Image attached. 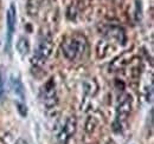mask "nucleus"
<instances>
[{"label":"nucleus","instance_id":"obj_8","mask_svg":"<svg viewBox=\"0 0 154 144\" xmlns=\"http://www.w3.org/2000/svg\"><path fill=\"white\" fill-rule=\"evenodd\" d=\"M129 63H131V53L129 52H125L123 54H121L120 57H117L115 60L112 62V64L109 65V70H112V71L121 70L126 65H128Z\"/></svg>","mask_w":154,"mask_h":144},{"label":"nucleus","instance_id":"obj_9","mask_svg":"<svg viewBox=\"0 0 154 144\" xmlns=\"http://www.w3.org/2000/svg\"><path fill=\"white\" fill-rule=\"evenodd\" d=\"M103 33L108 37V38H116L122 44H125V41H126L125 31L121 27H119V26H107L106 27V31Z\"/></svg>","mask_w":154,"mask_h":144},{"label":"nucleus","instance_id":"obj_6","mask_svg":"<svg viewBox=\"0 0 154 144\" xmlns=\"http://www.w3.org/2000/svg\"><path fill=\"white\" fill-rule=\"evenodd\" d=\"M132 106H133V103H132V97L129 94L125 96V98L119 103V106H117V111H116V122L121 125L125 121H127V118L129 117L131 115V111H132Z\"/></svg>","mask_w":154,"mask_h":144},{"label":"nucleus","instance_id":"obj_4","mask_svg":"<svg viewBox=\"0 0 154 144\" xmlns=\"http://www.w3.org/2000/svg\"><path fill=\"white\" fill-rule=\"evenodd\" d=\"M16 20H17V11H16V6L14 4H11L8 10H7V14H6V25H7V34H6V46L5 49L7 51H10L11 49V44H12V36L13 32L16 30Z\"/></svg>","mask_w":154,"mask_h":144},{"label":"nucleus","instance_id":"obj_12","mask_svg":"<svg viewBox=\"0 0 154 144\" xmlns=\"http://www.w3.org/2000/svg\"><path fill=\"white\" fill-rule=\"evenodd\" d=\"M39 11V2L38 0H29L27 2V13L31 17H36Z\"/></svg>","mask_w":154,"mask_h":144},{"label":"nucleus","instance_id":"obj_16","mask_svg":"<svg viewBox=\"0 0 154 144\" xmlns=\"http://www.w3.org/2000/svg\"><path fill=\"white\" fill-rule=\"evenodd\" d=\"M4 94H5V82H4V76L0 72V102L4 98Z\"/></svg>","mask_w":154,"mask_h":144},{"label":"nucleus","instance_id":"obj_17","mask_svg":"<svg viewBox=\"0 0 154 144\" xmlns=\"http://www.w3.org/2000/svg\"><path fill=\"white\" fill-rule=\"evenodd\" d=\"M14 144H27V142H26L25 140H23V138H19L18 141H16V143Z\"/></svg>","mask_w":154,"mask_h":144},{"label":"nucleus","instance_id":"obj_2","mask_svg":"<svg viewBox=\"0 0 154 144\" xmlns=\"http://www.w3.org/2000/svg\"><path fill=\"white\" fill-rule=\"evenodd\" d=\"M52 38L50 33H42V36L39 38V43L38 46H37V50L35 52V56L32 58V63L35 65H43L46 59L50 57V54L52 52Z\"/></svg>","mask_w":154,"mask_h":144},{"label":"nucleus","instance_id":"obj_15","mask_svg":"<svg viewBox=\"0 0 154 144\" xmlns=\"http://www.w3.org/2000/svg\"><path fill=\"white\" fill-rule=\"evenodd\" d=\"M16 106H17V110H18L21 117L27 116V108H26L25 102H16Z\"/></svg>","mask_w":154,"mask_h":144},{"label":"nucleus","instance_id":"obj_1","mask_svg":"<svg viewBox=\"0 0 154 144\" xmlns=\"http://www.w3.org/2000/svg\"><path fill=\"white\" fill-rule=\"evenodd\" d=\"M87 49V39L85 37L76 33L68 37L62 43V52L64 57L69 60H75L78 57L83 56Z\"/></svg>","mask_w":154,"mask_h":144},{"label":"nucleus","instance_id":"obj_10","mask_svg":"<svg viewBox=\"0 0 154 144\" xmlns=\"http://www.w3.org/2000/svg\"><path fill=\"white\" fill-rule=\"evenodd\" d=\"M83 88H84V92L88 94V96H95L98 91V84L95 79L90 78V79H87L84 83H83Z\"/></svg>","mask_w":154,"mask_h":144},{"label":"nucleus","instance_id":"obj_7","mask_svg":"<svg viewBox=\"0 0 154 144\" xmlns=\"http://www.w3.org/2000/svg\"><path fill=\"white\" fill-rule=\"evenodd\" d=\"M11 88L13 93L17 97V102H25V91H24V85L18 77L11 76Z\"/></svg>","mask_w":154,"mask_h":144},{"label":"nucleus","instance_id":"obj_13","mask_svg":"<svg viewBox=\"0 0 154 144\" xmlns=\"http://www.w3.org/2000/svg\"><path fill=\"white\" fill-rule=\"evenodd\" d=\"M98 125V121H97L96 117L94 116H89L88 119H87V123H85V131L88 134H91L95 131L96 126Z\"/></svg>","mask_w":154,"mask_h":144},{"label":"nucleus","instance_id":"obj_14","mask_svg":"<svg viewBox=\"0 0 154 144\" xmlns=\"http://www.w3.org/2000/svg\"><path fill=\"white\" fill-rule=\"evenodd\" d=\"M142 19V6H141V0H136L135 5V20L139 22Z\"/></svg>","mask_w":154,"mask_h":144},{"label":"nucleus","instance_id":"obj_5","mask_svg":"<svg viewBox=\"0 0 154 144\" xmlns=\"http://www.w3.org/2000/svg\"><path fill=\"white\" fill-rule=\"evenodd\" d=\"M76 128H77V121L75 116H71L66 119L64 126L62 128V130L59 131V135H58V141L60 144H66L68 141L70 140L71 136L75 135L76 132Z\"/></svg>","mask_w":154,"mask_h":144},{"label":"nucleus","instance_id":"obj_3","mask_svg":"<svg viewBox=\"0 0 154 144\" xmlns=\"http://www.w3.org/2000/svg\"><path fill=\"white\" fill-rule=\"evenodd\" d=\"M40 97L45 104L46 108H55L57 105L58 99L57 94H56V89H55V82L54 79H50L42 89Z\"/></svg>","mask_w":154,"mask_h":144},{"label":"nucleus","instance_id":"obj_11","mask_svg":"<svg viewBox=\"0 0 154 144\" xmlns=\"http://www.w3.org/2000/svg\"><path fill=\"white\" fill-rule=\"evenodd\" d=\"M17 50L21 56H26L30 52V43L26 38L20 37L18 43H17Z\"/></svg>","mask_w":154,"mask_h":144}]
</instances>
